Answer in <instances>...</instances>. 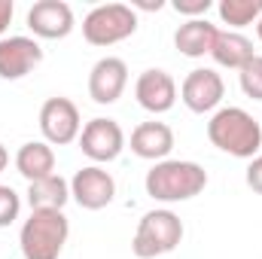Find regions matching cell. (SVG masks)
<instances>
[{
    "label": "cell",
    "instance_id": "1",
    "mask_svg": "<svg viewBox=\"0 0 262 259\" xmlns=\"http://www.w3.org/2000/svg\"><path fill=\"white\" fill-rule=\"evenodd\" d=\"M146 195L152 201L162 204H177V201H189L195 195L204 192L207 186V171L198 162H186V159H165L156 162L146 171Z\"/></svg>",
    "mask_w": 262,
    "mask_h": 259
},
{
    "label": "cell",
    "instance_id": "2",
    "mask_svg": "<svg viewBox=\"0 0 262 259\" xmlns=\"http://www.w3.org/2000/svg\"><path fill=\"white\" fill-rule=\"evenodd\" d=\"M207 140L235 159H253L262 149V125L244 107H220L207 122Z\"/></svg>",
    "mask_w": 262,
    "mask_h": 259
},
{
    "label": "cell",
    "instance_id": "3",
    "mask_svg": "<svg viewBox=\"0 0 262 259\" xmlns=\"http://www.w3.org/2000/svg\"><path fill=\"white\" fill-rule=\"evenodd\" d=\"M70 238V220L64 210H31L21 223L18 247L25 259H58Z\"/></svg>",
    "mask_w": 262,
    "mask_h": 259
},
{
    "label": "cell",
    "instance_id": "4",
    "mask_svg": "<svg viewBox=\"0 0 262 259\" xmlns=\"http://www.w3.org/2000/svg\"><path fill=\"white\" fill-rule=\"evenodd\" d=\"M180 241H183V220L168 207H156L140 217L131 238V253L137 259H156L174 253Z\"/></svg>",
    "mask_w": 262,
    "mask_h": 259
},
{
    "label": "cell",
    "instance_id": "5",
    "mask_svg": "<svg viewBox=\"0 0 262 259\" xmlns=\"http://www.w3.org/2000/svg\"><path fill=\"white\" fill-rule=\"evenodd\" d=\"M137 31V12L128 3H98L82 18V37L92 46H116Z\"/></svg>",
    "mask_w": 262,
    "mask_h": 259
},
{
    "label": "cell",
    "instance_id": "6",
    "mask_svg": "<svg viewBox=\"0 0 262 259\" xmlns=\"http://www.w3.org/2000/svg\"><path fill=\"white\" fill-rule=\"evenodd\" d=\"M79 149L82 156H89L95 165H107L116 162L125 149V131L116 119H89L79 131Z\"/></svg>",
    "mask_w": 262,
    "mask_h": 259
},
{
    "label": "cell",
    "instance_id": "7",
    "mask_svg": "<svg viewBox=\"0 0 262 259\" xmlns=\"http://www.w3.org/2000/svg\"><path fill=\"white\" fill-rule=\"evenodd\" d=\"M40 131H43V140L49 146H67L73 140H79V131H82V119H79V110L70 98H49L43 107H40Z\"/></svg>",
    "mask_w": 262,
    "mask_h": 259
},
{
    "label": "cell",
    "instance_id": "8",
    "mask_svg": "<svg viewBox=\"0 0 262 259\" xmlns=\"http://www.w3.org/2000/svg\"><path fill=\"white\" fill-rule=\"evenodd\" d=\"M226 98V82L213 67H195L180 85V101L192 113H216Z\"/></svg>",
    "mask_w": 262,
    "mask_h": 259
},
{
    "label": "cell",
    "instance_id": "9",
    "mask_svg": "<svg viewBox=\"0 0 262 259\" xmlns=\"http://www.w3.org/2000/svg\"><path fill=\"white\" fill-rule=\"evenodd\" d=\"M70 198L82 210H104L116 198V180L101 165H85L70 180Z\"/></svg>",
    "mask_w": 262,
    "mask_h": 259
},
{
    "label": "cell",
    "instance_id": "10",
    "mask_svg": "<svg viewBox=\"0 0 262 259\" xmlns=\"http://www.w3.org/2000/svg\"><path fill=\"white\" fill-rule=\"evenodd\" d=\"M125 85H128V64L116 55L98 58L89 70V98L101 107L116 104L122 98Z\"/></svg>",
    "mask_w": 262,
    "mask_h": 259
},
{
    "label": "cell",
    "instance_id": "11",
    "mask_svg": "<svg viewBox=\"0 0 262 259\" xmlns=\"http://www.w3.org/2000/svg\"><path fill=\"white\" fill-rule=\"evenodd\" d=\"M28 28L40 40H64L67 34L76 28L73 9L64 0H37L28 9Z\"/></svg>",
    "mask_w": 262,
    "mask_h": 259
},
{
    "label": "cell",
    "instance_id": "12",
    "mask_svg": "<svg viewBox=\"0 0 262 259\" xmlns=\"http://www.w3.org/2000/svg\"><path fill=\"white\" fill-rule=\"evenodd\" d=\"M134 98L146 113H168L177 104V82L168 70L162 67H149L137 76L134 82Z\"/></svg>",
    "mask_w": 262,
    "mask_h": 259
},
{
    "label": "cell",
    "instance_id": "13",
    "mask_svg": "<svg viewBox=\"0 0 262 259\" xmlns=\"http://www.w3.org/2000/svg\"><path fill=\"white\" fill-rule=\"evenodd\" d=\"M43 64V46L34 37L15 34L0 40V79H21Z\"/></svg>",
    "mask_w": 262,
    "mask_h": 259
},
{
    "label": "cell",
    "instance_id": "14",
    "mask_svg": "<svg viewBox=\"0 0 262 259\" xmlns=\"http://www.w3.org/2000/svg\"><path fill=\"white\" fill-rule=\"evenodd\" d=\"M174 149V131L165 122H140L131 131V153L146 162H165Z\"/></svg>",
    "mask_w": 262,
    "mask_h": 259
},
{
    "label": "cell",
    "instance_id": "15",
    "mask_svg": "<svg viewBox=\"0 0 262 259\" xmlns=\"http://www.w3.org/2000/svg\"><path fill=\"white\" fill-rule=\"evenodd\" d=\"M216 34H220V28L210 25L207 18H189L174 31V46L186 58H204V55H210Z\"/></svg>",
    "mask_w": 262,
    "mask_h": 259
},
{
    "label": "cell",
    "instance_id": "16",
    "mask_svg": "<svg viewBox=\"0 0 262 259\" xmlns=\"http://www.w3.org/2000/svg\"><path fill=\"white\" fill-rule=\"evenodd\" d=\"M15 171L28 183L52 177L55 174V149L46 140H28V143H21L18 153H15Z\"/></svg>",
    "mask_w": 262,
    "mask_h": 259
},
{
    "label": "cell",
    "instance_id": "17",
    "mask_svg": "<svg viewBox=\"0 0 262 259\" xmlns=\"http://www.w3.org/2000/svg\"><path fill=\"white\" fill-rule=\"evenodd\" d=\"M253 55H256L253 40L244 37L241 31H220L213 40V49H210V58L220 67H229V70H241Z\"/></svg>",
    "mask_w": 262,
    "mask_h": 259
},
{
    "label": "cell",
    "instance_id": "18",
    "mask_svg": "<svg viewBox=\"0 0 262 259\" xmlns=\"http://www.w3.org/2000/svg\"><path fill=\"white\" fill-rule=\"evenodd\" d=\"M67 201H70V183L61 174H52V177L28 183V204H31V210H64Z\"/></svg>",
    "mask_w": 262,
    "mask_h": 259
},
{
    "label": "cell",
    "instance_id": "19",
    "mask_svg": "<svg viewBox=\"0 0 262 259\" xmlns=\"http://www.w3.org/2000/svg\"><path fill=\"white\" fill-rule=\"evenodd\" d=\"M223 25L229 28H247V25H256L262 18V0H220L216 6Z\"/></svg>",
    "mask_w": 262,
    "mask_h": 259
},
{
    "label": "cell",
    "instance_id": "20",
    "mask_svg": "<svg viewBox=\"0 0 262 259\" xmlns=\"http://www.w3.org/2000/svg\"><path fill=\"white\" fill-rule=\"evenodd\" d=\"M238 82L241 92L253 101H262V55H253L247 64L238 70Z\"/></svg>",
    "mask_w": 262,
    "mask_h": 259
},
{
    "label": "cell",
    "instance_id": "21",
    "mask_svg": "<svg viewBox=\"0 0 262 259\" xmlns=\"http://www.w3.org/2000/svg\"><path fill=\"white\" fill-rule=\"evenodd\" d=\"M21 213V195L12 186H0V229L12 226Z\"/></svg>",
    "mask_w": 262,
    "mask_h": 259
},
{
    "label": "cell",
    "instance_id": "22",
    "mask_svg": "<svg viewBox=\"0 0 262 259\" xmlns=\"http://www.w3.org/2000/svg\"><path fill=\"white\" fill-rule=\"evenodd\" d=\"M171 6H174L180 15H186V21H189V18H204L213 3H210V0H174Z\"/></svg>",
    "mask_w": 262,
    "mask_h": 259
},
{
    "label": "cell",
    "instance_id": "23",
    "mask_svg": "<svg viewBox=\"0 0 262 259\" xmlns=\"http://www.w3.org/2000/svg\"><path fill=\"white\" fill-rule=\"evenodd\" d=\"M244 180H247V186H250L253 192H259V195H262V153L250 159V165H247V174H244Z\"/></svg>",
    "mask_w": 262,
    "mask_h": 259
},
{
    "label": "cell",
    "instance_id": "24",
    "mask_svg": "<svg viewBox=\"0 0 262 259\" xmlns=\"http://www.w3.org/2000/svg\"><path fill=\"white\" fill-rule=\"evenodd\" d=\"M12 15H15V3H12V0H0V40H3V34H6V28H9V21H12Z\"/></svg>",
    "mask_w": 262,
    "mask_h": 259
},
{
    "label": "cell",
    "instance_id": "25",
    "mask_svg": "<svg viewBox=\"0 0 262 259\" xmlns=\"http://www.w3.org/2000/svg\"><path fill=\"white\" fill-rule=\"evenodd\" d=\"M131 9H146V12H159L162 6H165V0H134L128 3Z\"/></svg>",
    "mask_w": 262,
    "mask_h": 259
},
{
    "label": "cell",
    "instance_id": "26",
    "mask_svg": "<svg viewBox=\"0 0 262 259\" xmlns=\"http://www.w3.org/2000/svg\"><path fill=\"white\" fill-rule=\"evenodd\" d=\"M6 165H9V153H6V146L0 143V174L6 171Z\"/></svg>",
    "mask_w": 262,
    "mask_h": 259
},
{
    "label": "cell",
    "instance_id": "27",
    "mask_svg": "<svg viewBox=\"0 0 262 259\" xmlns=\"http://www.w3.org/2000/svg\"><path fill=\"white\" fill-rule=\"evenodd\" d=\"M256 37H259V40H262V18H259V21H256Z\"/></svg>",
    "mask_w": 262,
    "mask_h": 259
}]
</instances>
